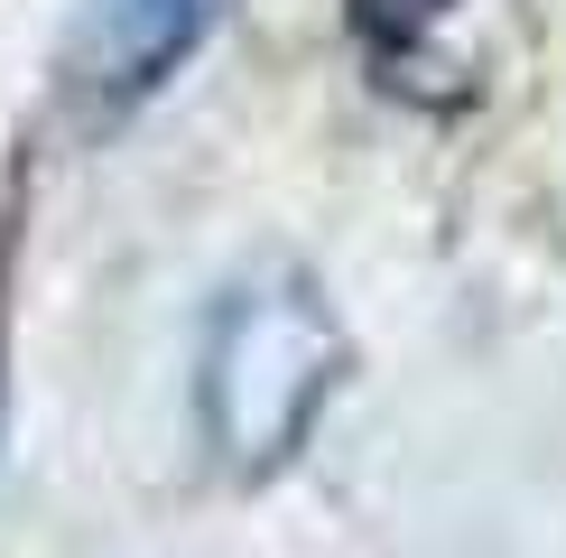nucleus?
<instances>
[{
  "label": "nucleus",
  "mask_w": 566,
  "mask_h": 558,
  "mask_svg": "<svg viewBox=\"0 0 566 558\" xmlns=\"http://www.w3.org/2000/svg\"><path fill=\"white\" fill-rule=\"evenodd\" d=\"M223 0H84L75 46H65V84L84 93V112H130L214 38Z\"/></svg>",
  "instance_id": "2"
},
{
  "label": "nucleus",
  "mask_w": 566,
  "mask_h": 558,
  "mask_svg": "<svg viewBox=\"0 0 566 558\" xmlns=\"http://www.w3.org/2000/svg\"><path fill=\"white\" fill-rule=\"evenodd\" d=\"M0 410H10V372H0Z\"/></svg>",
  "instance_id": "4"
},
{
  "label": "nucleus",
  "mask_w": 566,
  "mask_h": 558,
  "mask_svg": "<svg viewBox=\"0 0 566 558\" xmlns=\"http://www.w3.org/2000/svg\"><path fill=\"white\" fill-rule=\"evenodd\" d=\"M335 382H344V326L297 261H251L242 279H223L196 344V418L232 475L289 465L316 410L335 401Z\"/></svg>",
  "instance_id": "1"
},
{
  "label": "nucleus",
  "mask_w": 566,
  "mask_h": 558,
  "mask_svg": "<svg viewBox=\"0 0 566 558\" xmlns=\"http://www.w3.org/2000/svg\"><path fill=\"white\" fill-rule=\"evenodd\" d=\"M437 10H446V0H353V29H363V38H381V46H409Z\"/></svg>",
  "instance_id": "3"
}]
</instances>
